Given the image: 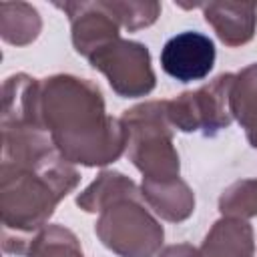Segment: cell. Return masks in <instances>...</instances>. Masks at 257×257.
<instances>
[{
    "label": "cell",
    "mask_w": 257,
    "mask_h": 257,
    "mask_svg": "<svg viewBox=\"0 0 257 257\" xmlns=\"http://www.w3.org/2000/svg\"><path fill=\"white\" fill-rule=\"evenodd\" d=\"M56 6L66 12L70 22L72 46L86 60L100 48L120 38V24L114 18V14L108 10L104 0H96V2L70 0V2H56Z\"/></svg>",
    "instance_id": "7"
},
{
    "label": "cell",
    "mask_w": 257,
    "mask_h": 257,
    "mask_svg": "<svg viewBox=\"0 0 257 257\" xmlns=\"http://www.w3.org/2000/svg\"><path fill=\"white\" fill-rule=\"evenodd\" d=\"M26 257H84L78 237L58 223H48L32 241Z\"/></svg>",
    "instance_id": "15"
},
{
    "label": "cell",
    "mask_w": 257,
    "mask_h": 257,
    "mask_svg": "<svg viewBox=\"0 0 257 257\" xmlns=\"http://www.w3.org/2000/svg\"><path fill=\"white\" fill-rule=\"evenodd\" d=\"M90 66L102 72L110 88L122 98H139L153 92L157 76L151 52L145 44L118 38L88 58Z\"/></svg>",
    "instance_id": "6"
},
{
    "label": "cell",
    "mask_w": 257,
    "mask_h": 257,
    "mask_svg": "<svg viewBox=\"0 0 257 257\" xmlns=\"http://www.w3.org/2000/svg\"><path fill=\"white\" fill-rule=\"evenodd\" d=\"M42 30L38 10L28 2H0V38L12 46L32 44Z\"/></svg>",
    "instance_id": "14"
},
{
    "label": "cell",
    "mask_w": 257,
    "mask_h": 257,
    "mask_svg": "<svg viewBox=\"0 0 257 257\" xmlns=\"http://www.w3.org/2000/svg\"><path fill=\"white\" fill-rule=\"evenodd\" d=\"M40 114L56 151L72 165L106 167L126 151L120 118L106 112L102 90L88 78H40Z\"/></svg>",
    "instance_id": "1"
},
{
    "label": "cell",
    "mask_w": 257,
    "mask_h": 257,
    "mask_svg": "<svg viewBox=\"0 0 257 257\" xmlns=\"http://www.w3.org/2000/svg\"><path fill=\"white\" fill-rule=\"evenodd\" d=\"M141 195L153 213L169 223H183L195 211V193L181 177L169 181L143 179Z\"/></svg>",
    "instance_id": "10"
},
{
    "label": "cell",
    "mask_w": 257,
    "mask_h": 257,
    "mask_svg": "<svg viewBox=\"0 0 257 257\" xmlns=\"http://www.w3.org/2000/svg\"><path fill=\"white\" fill-rule=\"evenodd\" d=\"M201 10L225 46L237 48L253 40L257 30L255 2H203Z\"/></svg>",
    "instance_id": "9"
},
{
    "label": "cell",
    "mask_w": 257,
    "mask_h": 257,
    "mask_svg": "<svg viewBox=\"0 0 257 257\" xmlns=\"http://www.w3.org/2000/svg\"><path fill=\"white\" fill-rule=\"evenodd\" d=\"M219 213L243 221L257 217V177L239 179L225 187L219 197Z\"/></svg>",
    "instance_id": "16"
},
{
    "label": "cell",
    "mask_w": 257,
    "mask_h": 257,
    "mask_svg": "<svg viewBox=\"0 0 257 257\" xmlns=\"http://www.w3.org/2000/svg\"><path fill=\"white\" fill-rule=\"evenodd\" d=\"M157 257H199V249L193 247L191 243H175L161 249Z\"/></svg>",
    "instance_id": "18"
},
{
    "label": "cell",
    "mask_w": 257,
    "mask_h": 257,
    "mask_svg": "<svg viewBox=\"0 0 257 257\" xmlns=\"http://www.w3.org/2000/svg\"><path fill=\"white\" fill-rule=\"evenodd\" d=\"M229 106L233 118L245 128L249 145L257 149V62L235 74Z\"/></svg>",
    "instance_id": "13"
},
{
    "label": "cell",
    "mask_w": 257,
    "mask_h": 257,
    "mask_svg": "<svg viewBox=\"0 0 257 257\" xmlns=\"http://www.w3.org/2000/svg\"><path fill=\"white\" fill-rule=\"evenodd\" d=\"M143 201V197L116 201L96 219L98 241L118 257H157L163 247V225Z\"/></svg>",
    "instance_id": "4"
},
{
    "label": "cell",
    "mask_w": 257,
    "mask_h": 257,
    "mask_svg": "<svg viewBox=\"0 0 257 257\" xmlns=\"http://www.w3.org/2000/svg\"><path fill=\"white\" fill-rule=\"evenodd\" d=\"M233 80V72H223L197 90H187L179 96L169 98L167 116L173 128L181 133L201 131L207 137H213L219 131L227 128L233 120L229 106Z\"/></svg>",
    "instance_id": "5"
},
{
    "label": "cell",
    "mask_w": 257,
    "mask_h": 257,
    "mask_svg": "<svg viewBox=\"0 0 257 257\" xmlns=\"http://www.w3.org/2000/svg\"><path fill=\"white\" fill-rule=\"evenodd\" d=\"M104 2L118 20L120 28L128 32L149 28L161 16V4L157 0H104Z\"/></svg>",
    "instance_id": "17"
},
{
    "label": "cell",
    "mask_w": 257,
    "mask_h": 257,
    "mask_svg": "<svg viewBox=\"0 0 257 257\" xmlns=\"http://www.w3.org/2000/svg\"><path fill=\"white\" fill-rule=\"evenodd\" d=\"M255 237L253 227L243 219L221 217L205 235L199 257H253Z\"/></svg>",
    "instance_id": "11"
},
{
    "label": "cell",
    "mask_w": 257,
    "mask_h": 257,
    "mask_svg": "<svg viewBox=\"0 0 257 257\" xmlns=\"http://www.w3.org/2000/svg\"><path fill=\"white\" fill-rule=\"evenodd\" d=\"M131 197H143L141 187L133 179H128L118 171H100L98 177L82 193L76 195V205L84 213L100 215L112 203Z\"/></svg>",
    "instance_id": "12"
},
{
    "label": "cell",
    "mask_w": 257,
    "mask_h": 257,
    "mask_svg": "<svg viewBox=\"0 0 257 257\" xmlns=\"http://www.w3.org/2000/svg\"><path fill=\"white\" fill-rule=\"evenodd\" d=\"M213 40L197 30L175 34L161 48V68L179 82H193L205 78L215 66Z\"/></svg>",
    "instance_id": "8"
},
{
    "label": "cell",
    "mask_w": 257,
    "mask_h": 257,
    "mask_svg": "<svg viewBox=\"0 0 257 257\" xmlns=\"http://www.w3.org/2000/svg\"><path fill=\"white\" fill-rule=\"evenodd\" d=\"M80 173L58 151L32 163H0L2 249L26 255L56 205L76 189Z\"/></svg>",
    "instance_id": "2"
},
{
    "label": "cell",
    "mask_w": 257,
    "mask_h": 257,
    "mask_svg": "<svg viewBox=\"0 0 257 257\" xmlns=\"http://www.w3.org/2000/svg\"><path fill=\"white\" fill-rule=\"evenodd\" d=\"M126 133V157L145 181H169L181 173L179 153L173 143V124L167 100H145L120 114Z\"/></svg>",
    "instance_id": "3"
}]
</instances>
